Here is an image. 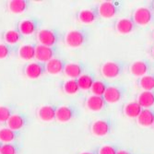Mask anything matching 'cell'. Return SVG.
Returning <instances> with one entry per match:
<instances>
[{"label": "cell", "mask_w": 154, "mask_h": 154, "mask_svg": "<svg viewBox=\"0 0 154 154\" xmlns=\"http://www.w3.org/2000/svg\"><path fill=\"white\" fill-rule=\"evenodd\" d=\"M149 69H150V65L146 60L134 61L128 66L129 73L138 79L145 76V75H148Z\"/></svg>", "instance_id": "obj_8"}, {"label": "cell", "mask_w": 154, "mask_h": 154, "mask_svg": "<svg viewBox=\"0 0 154 154\" xmlns=\"http://www.w3.org/2000/svg\"><path fill=\"white\" fill-rule=\"evenodd\" d=\"M79 154H95V153L92 151H83V152H80Z\"/></svg>", "instance_id": "obj_37"}, {"label": "cell", "mask_w": 154, "mask_h": 154, "mask_svg": "<svg viewBox=\"0 0 154 154\" xmlns=\"http://www.w3.org/2000/svg\"><path fill=\"white\" fill-rule=\"evenodd\" d=\"M152 128H154V122H153V125H152Z\"/></svg>", "instance_id": "obj_40"}, {"label": "cell", "mask_w": 154, "mask_h": 154, "mask_svg": "<svg viewBox=\"0 0 154 154\" xmlns=\"http://www.w3.org/2000/svg\"><path fill=\"white\" fill-rule=\"evenodd\" d=\"M98 14L95 9L85 8L81 9L78 13V20L82 24H91L95 22L98 19Z\"/></svg>", "instance_id": "obj_18"}, {"label": "cell", "mask_w": 154, "mask_h": 154, "mask_svg": "<svg viewBox=\"0 0 154 154\" xmlns=\"http://www.w3.org/2000/svg\"><path fill=\"white\" fill-rule=\"evenodd\" d=\"M45 71L50 75H57L61 73L64 69V63L59 58H52L45 63Z\"/></svg>", "instance_id": "obj_20"}, {"label": "cell", "mask_w": 154, "mask_h": 154, "mask_svg": "<svg viewBox=\"0 0 154 154\" xmlns=\"http://www.w3.org/2000/svg\"><path fill=\"white\" fill-rule=\"evenodd\" d=\"M16 134L15 131L9 129L8 128H0V142L3 143H10L15 140Z\"/></svg>", "instance_id": "obj_29"}, {"label": "cell", "mask_w": 154, "mask_h": 154, "mask_svg": "<svg viewBox=\"0 0 154 154\" xmlns=\"http://www.w3.org/2000/svg\"><path fill=\"white\" fill-rule=\"evenodd\" d=\"M8 128L13 131L21 129L25 125V119L20 115H11V116L7 121Z\"/></svg>", "instance_id": "obj_24"}, {"label": "cell", "mask_w": 154, "mask_h": 154, "mask_svg": "<svg viewBox=\"0 0 154 154\" xmlns=\"http://www.w3.org/2000/svg\"><path fill=\"white\" fill-rule=\"evenodd\" d=\"M63 91L65 93L68 95L77 94L79 91V87L78 85L77 79H67L63 83Z\"/></svg>", "instance_id": "obj_27"}, {"label": "cell", "mask_w": 154, "mask_h": 154, "mask_svg": "<svg viewBox=\"0 0 154 154\" xmlns=\"http://www.w3.org/2000/svg\"><path fill=\"white\" fill-rule=\"evenodd\" d=\"M103 97L106 103H109V104L117 103L123 99L124 89L120 86H115V85L107 86Z\"/></svg>", "instance_id": "obj_6"}, {"label": "cell", "mask_w": 154, "mask_h": 154, "mask_svg": "<svg viewBox=\"0 0 154 154\" xmlns=\"http://www.w3.org/2000/svg\"><path fill=\"white\" fill-rule=\"evenodd\" d=\"M96 11L98 16L103 19H112L117 14L118 7L116 3L106 0V1H103L98 5Z\"/></svg>", "instance_id": "obj_5"}, {"label": "cell", "mask_w": 154, "mask_h": 154, "mask_svg": "<svg viewBox=\"0 0 154 154\" xmlns=\"http://www.w3.org/2000/svg\"><path fill=\"white\" fill-rule=\"evenodd\" d=\"M137 124L141 128H150L154 122V111L150 109H142L139 116L136 118Z\"/></svg>", "instance_id": "obj_11"}, {"label": "cell", "mask_w": 154, "mask_h": 154, "mask_svg": "<svg viewBox=\"0 0 154 154\" xmlns=\"http://www.w3.org/2000/svg\"><path fill=\"white\" fill-rule=\"evenodd\" d=\"M11 116L10 109L7 106L0 105V122H7Z\"/></svg>", "instance_id": "obj_33"}, {"label": "cell", "mask_w": 154, "mask_h": 154, "mask_svg": "<svg viewBox=\"0 0 154 154\" xmlns=\"http://www.w3.org/2000/svg\"><path fill=\"white\" fill-rule=\"evenodd\" d=\"M137 85L141 91H154V75L148 74L139 78L137 81Z\"/></svg>", "instance_id": "obj_22"}, {"label": "cell", "mask_w": 154, "mask_h": 154, "mask_svg": "<svg viewBox=\"0 0 154 154\" xmlns=\"http://www.w3.org/2000/svg\"><path fill=\"white\" fill-rule=\"evenodd\" d=\"M123 72V66L119 62L106 61L102 64L100 67V73L102 77L107 79H114L118 78Z\"/></svg>", "instance_id": "obj_2"}, {"label": "cell", "mask_w": 154, "mask_h": 154, "mask_svg": "<svg viewBox=\"0 0 154 154\" xmlns=\"http://www.w3.org/2000/svg\"><path fill=\"white\" fill-rule=\"evenodd\" d=\"M150 54H151V57L154 58V45L151 46V48H150Z\"/></svg>", "instance_id": "obj_36"}, {"label": "cell", "mask_w": 154, "mask_h": 154, "mask_svg": "<svg viewBox=\"0 0 154 154\" xmlns=\"http://www.w3.org/2000/svg\"><path fill=\"white\" fill-rule=\"evenodd\" d=\"M18 29H19V32L20 33V35L21 34L25 36L32 35L36 31V24L32 20H30V19L23 20L20 21L18 25Z\"/></svg>", "instance_id": "obj_21"}, {"label": "cell", "mask_w": 154, "mask_h": 154, "mask_svg": "<svg viewBox=\"0 0 154 154\" xmlns=\"http://www.w3.org/2000/svg\"><path fill=\"white\" fill-rule=\"evenodd\" d=\"M151 37H152V40L154 41V30H153L152 32H151Z\"/></svg>", "instance_id": "obj_39"}, {"label": "cell", "mask_w": 154, "mask_h": 154, "mask_svg": "<svg viewBox=\"0 0 154 154\" xmlns=\"http://www.w3.org/2000/svg\"><path fill=\"white\" fill-rule=\"evenodd\" d=\"M136 102L142 107V109H150L154 106V91H140Z\"/></svg>", "instance_id": "obj_16"}, {"label": "cell", "mask_w": 154, "mask_h": 154, "mask_svg": "<svg viewBox=\"0 0 154 154\" xmlns=\"http://www.w3.org/2000/svg\"><path fill=\"white\" fill-rule=\"evenodd\" d=\"M9 55V47L7 45L0 44V59H5Z\"/></svg>", "instance_id": "obj_34"}, {"label": "cell", "mask_w": 154, "mask_h": 154, "mask_svg": "<svg viewBox=\"0 0 154 154\" xmlns=\"http://www.w3.org/2000/svg\"><path fill=\"white\" fill-rule=\"evenodd\" d=\"M107 84L103 80H94L92 86L91 88V91L93 95L97 96H103L105 92V90L107 88Z\"/></svg>", "instance_id": "obj_30"}, {"label": "cell", "mask_w": 154, "mask_h": 154, "mask_svg": "<svg viewBox=\"0 0 154 154\" xmlns=\"http://www.w3.org/2000/svg\"><path fill=\"white\" fill-rule=\"evenodd\" d=\"M77 82L79 87V90L89 91V90H91V88L92 86L94 79H93L92 76H91L89 74H82L81 76H79L77 79Z\"/></svg>", "instance_id": "obj_26"}, {"label": "cell", "mask_w": 154, "mask_h": 154, "mask_svg": "<svg viewBox=\"0 0 154 154\" xmlns=\"http://www.w3.org/2000/svg\"><path fill=\"white\" fill-rule=\"evenodd\" d=\"M106 103L103 100V96H97L91 94L85 100V106L89 111L91 112H100L105 108Z\"/></svg>", "instance_id": "obj_9"}, {"label": "cell", "mask_w": 154, "mask_h": 154, "mask_svg": "<svg viewBox=\"0 0 154 154\" xmlns=\"http://www.w3.org/2000/svg\"><path fill=\"white\" fill-rule=\"evenodd\" d=\"M1 146H2V145H1V144H0V149H1Z\"/></svg>", "instance_id": "obj_41"}, {"label": "cell", "mask_w": 154, "mask_h": 154, "mask_svg": "<svg viewBox=\"0 0 154 154\" xmlns=\"http://www.w3.org/2000/svg\"><path fill=\"white\" fill-rule=\"evenodd\" d=\"M45 67L42 66L41 63L32 62L28 64L24 68V75L30 79H39L44 74Z\"/></svg>", "instance_id": "obj_12"}, {"label": "cell", "mask_w": 154, "mask_h": 154, "mask_svg": "<svg viewBox=\"0 0 154 154\" xmlns=\"http://www.w3.org/2000/svg\"><path fill=\"white\" fill-rule=\"evenodd\" d=\"M37 40L39 42V45L52 47L57 43V37L53 31L48 29H43L37 32Z\"/></svg>", "instance_id": "obj_10"}, {"label": "cell", "mask_w": 154, "mask_h": 154, "mask_svg": "<svg viewBox=\"0 0 154 154\" xmlns=\"http://www.w3.org/2000/svg\"><path fill=\"white\" fill-rule=\"evenodd\" d=\"M90 130L95 137H105L113 130V125L108 119H97L91 124Z\"/></svg>", "instance_id": "obj_3"}, {"label": "cell", "mask_w": 154, "mask_h": 154, "mask_svg": "<svg viewBox=\"0 0 154 154\" xmlns=\"http://www.w3.org/2000/svg\"><path fill=\"white\" fill-rule=\"evenodd\" d=\"M0 154H17V148L11 143H5L1 146Z\"/></svg>", "instance_id": "obj_32"}, {"label": "cell", "mask_w": 154, "mask_h": 154, "mask_svg": "<svg viewBox=\"0 0 154 154\" xmlns=\"http://www.w3.org/2000/svg\"><path fill=\"white\" fill-rule=\"evenodd\" d=\"M37 116L44 122H51L55 119V108L52 105H42L37 110Z\"/></svg>", "instance_id": "obj_17"}, {"label": "cell", "mask_w": 154, "mask_h": 154, "mask_svg": "<svg viewBox=\"0 0 154 154\" xmlns=\"http://www.w3.org/2000/svg\"><path fill=\"white\" fill-rule=\"evenodd\" d=\"M142 111V107L139 105L136 101L125 103L122 107V114L124 116L128 118H137L140 112Z\"/></svg>", "instance_id": "obj_15"}, {"label": "cell", "mask_w": 154, "mask_h": 154, "mask_svg": "<svg viewBox=\"0 0 154 154\" xmlns=\"http://www.w3.org/2000/svg\"><path fill=\"white\" fill-rule=\"evenodd\" d=\"M75 116L74 110L66 105H62L55 108V119L60 123H66L73 119Z\"/></svg>", "instance_id": "obj_14"}, {"label": "cell", "mask_w": 154, "mask_h": 154, "mask_svg": "<svg viewBox=\"0 0 154 154\" xmlns=\"http://www.w3.org/2000/svg\"><path fill=\"white\" fill-rule=\"evenodd\" d=\"M63 72L70 79H77L83 74V67L79 63H68L64 66Z\"/></svg>", "instance_id": "obj_19"}, {"label": "cell", "mask_w": 154, "mask_h": 154, "mask_svg": "<svg viewBox=\"0 0 154 154\" xmlns=\"http://www.w3.org/2000/svg\"><path fill=\"white\" fill-rule=\"evenodd\" d=\"M86 41V35L83 31L71 30L65 35V44L71 48H79L84 45Z\"/></svg>", "instance_id": "obj_4"}, {"label": "cell", "mask_w": 154, "mask_h": 154, "mask_svg": "<svg viewBox=\"0 0 154 154\" xmlns=\"http://www.w3.org/2000/svg\"><path fill=\"white\" fill-rule=\"evenodd\" d=\"M150 8H151V9H152V11H154V1L151 2V7H150Z\"/></svg>", "instance_id": "obj_38"}, {"label": "cell", "mask_w": 154, "mask_h": 154, "mask_svg": "<svg viewBox=\"0 0 154 154\" xmlns=\"http://www.w3.org/2000/svg\"><path fill=\"white\" fill-rule=\"evenodd\" d=\"M116 154H131L128 150H125V149H118Z\"/></svg>", "instance_id": "obj_35"}, {"label": "cell", "mask_w": 154, "mask_h": 154, "mask_svg": "<svg viewBox=\"0 0 154 154\" xmlns=\"http://www.w3.org/2000/svg\"><path fill=\"white\" fill-rule=\"evenodd\" d=\"M3 39L7 44L15 45L20 40V33L16 30H8L3 35Z\"/></svg>", "instance_id": "obj_28"}, {"label": "cell", "mask_w": 154, "mask_h": 154, "mask_svg": "<svg viewBox=\"0 0 154 154\" xmlns=\"http://www.w3.org/2000/svg\"><path fill=\"white\" fill-rule=\"evenodd\" d=\"M19 57L25 61L35 58V46L32 45H22L18 51Z\"/></svg>", "instance_id": "obj_23"}, {"label": "cell", "mask_w": 154, "mask_h": 154, "mask_svg": "<svg viewBox=\"0 0 154 154\" xmlns=\"http://www.w3.org/2000/svg\"><path fill=\"white\" fill-rule=\"evenodd\" d=\"M117 149L114 145H103L97 150V154H116Z\"/></svg>", "instance_id": "obj_31"}, {"label": "cell", "mask_w": 154, "mask_h": 154, "mask_svg": "<svg viewBox=\"0 0 154 154\" xmlns=\"http://www.w3.org/2000/svg\"><path fill=\"white\" fill-rule=\"evenodd\" d=\"M35 58L41 63H47L54 58V50L52 47L38 45L35 46Z\"/></svg>", "instance_id": "obj_13"}, {"label": "cell", "mask_w": 154, "mask_h": 154, "mask_svg": "<svg viewBox=\"0 0 154 154\" xmlns=\"http://www.w3.org/2000/svg\"><path fill=\"white\" fill-rule=\"evenodd\" d=\"M27 2L24 0H11L8 2V9L13 14H21L27 8Z\"/></svg>", "instance_id": "obj_25"}, {"label": "cell", "mask_w": 154, "mask_h": 154, "mask_svg": "<svg viewBox=\"0 0 154 154\" xmlns=\"http://www.w3.org/2000/svg\"><path fill=\"white\" fill-rule=\"evenodd\" d=\"M131 20L136 26H147L153 20V11L150 7H138L133 11Z\"/></svg>", "instance_id": "obj_1"}, {"label": "cell", "mask_w": 154, "mask_h": 154, "mask_svg": "<svg viewBox=\"0 0 154 154\" xmlns=\"http://www.w3.org/2000/svg\"><path fill=\"white\" fill-rule=\"evenodd\" d=\"M115 31L120 35H128L133 32L136 29V25L131 18H121L115 22Z\"/></svg>", "instance_id": "obj_7"}]
</instances>
